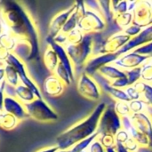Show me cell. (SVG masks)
Returning a JSON list of instances; mask_svg holds the SVG:
<instances>
[{"label":"cell","instance_id":"obj_41","mask_svg":"<svg viewBox=\"0 0 152 152\" xmlns=\"http://www.w3.org/2000/svg\"><path fill=\"white\" fill-rule=\"evenodd\" d=\"M130 136L128 134V133L124 130L121 129L116 135H115V140H116V143H121V144H125L128 140H129Z\"/></svg>","mask_w":152,"mask_h":152},{"label":"cell","instance_id":"obj_49","mask_svg":"<svg viewBox=\"0 0 152 152\" xmlns=\"http://www.w3.org/2000/svg\"><path fill=\"white\" fill-rule=\"evenodd\" d=\"M5 85H6V81H5V80H4V81L0 84V91H2L3 89H4Z\"/></svg>","mask_w":152,"mask_h":152},{"label":"cell","instance_id":"obj_20","mask_svg":"<svg viewBox=\"0 0 152 152\" xmlns=\"http://www.w3.org/2000/svg\"><path fill=\"white\" fill-rule=\"evenodd\" d=\"M98 74H100L102 77H104L110 83L116 81L119 78L126 77V71L120 69L119 68L116 67L113 64H109V65L104 66L103 68H102L100 69Z\"/></svg>","mask_w":152,"mask_h":152},{"label":"cell","instance_id":"obj_28","mask_svg":"<svg viewBox=\"0 0 152 152\" xmlns=\"http://www.w3.org/2000/svg\"><path fill=\"white\" fill-rule=\"evenodd\" d=\"M16 44H17V39L14 37H12V35L6 32H2L0 36V46L12 53L16 46Z\"/></svg>","mask_w":152,"mask_h":152},{"label":"cell","instance_id":"obj_29","mask_svg":"<svg viewBox=\"0 0 152 152\" xmlns=\"http://www.w3.org/2000/svg\"><path fill=\"white\" fill-rule=\"evenodd\" d=\"M129 4L130 1H110L113 18L119 14L129 12Z\"/></svg>","mask_w":152,"mask_h":152},{"label":"cell","instance_id":"obj_15","mask_svg":"<svg viewBox=\"0 0 152 152\" xmlns=\"http://www.w3.org/2000/svg\"><path fill=\"white\" fill-rule=\"evenodd\" d=\"M46 43H47L48 46L52 47L55 51V53L58 56V59H59V62L61 64H62V66L67 69V71L69 72V74L71 77V80L74 82V80H75V67H74L70 58L69 57L65 47L63 45L57 44L53 39L48 38V37H46Z\"/></svg>","mask_w":152,"mask_h":152},{"label":"cell","instance_id":"obj_3","mask_svg":"<svg viewBox=\"0 0 152 152\" xmlns=\"http://www.w3.org/2000/svg\"><path fill=\"white\" fill-rule=\"evenodd\" d=\"M79 20L77 28L85 35L102 33L107 28V22L101 13L88 9L85 2L76 1Z\"/></svg>","mask_w":152,"mask_h":152},{"label":"cell","instance_id":"obj_13","mask_svg":"<svg viewBox=\"0 0 152 152\" xmlns=\"http://www.w3.org/2000/svg\"><path fill=\"white\" fill-rule=\"evenodd\" d=\"M152 42V24L150 26H147L145 28H142V30L141 31V33L131 38V40L121 49L119 50L117 53L118 56H121L123 54H126L133 50H134L135 48L151 43Z\"/></svg>","mask_w":152,"mask_h":152},{"label":"cell","instance_id":"obj_45","mask_svg":"<svg viewBox=\"0 0 152 152\" xmlns=\"http://www.w3.org/2000/svg\"><path fill=\"white\" fill-rule=\"evenodd\" d=\"M66 151H60L59 148L54 145V146H52V147H47V148H44V149H41L39 150L37 152H65Z\"/></svg>","mask_w":152,"mask_h":152},{"label":"cell","instance_id":"obj_33","mask_svg":"<svg viewBox=\"0 0 152 152\" xmlns=\"http://www.w3.org/2000/svg\"><path fill=\"white\" fill-rule=\"evenodd\" d=\"M129 108H130L131 115H133L142 112H147L150 107L146 103H144L142 100H137V101H131L129 102Z\"/></svg>","mask_w":152,"mask_h":152},{"label":"cell","instance_id":"obj_5","mask_svg":"<svg viewBox=\"0 0 152 152\" xmlns=\"http://www.w3.org/2000/svg\"><path fill=\"white\" fill-rule=\"evenodd\" d=\"M121 129L122 118L116 112L114 103L107 105L100 118L97 133L99 135L115 136Z\"/></svg>","mask_w":152,"mask_h":152},{"label":"cell","instance_id":"obj_52","mask_svg":"<svg viewBox=\"0 0 152 152\" xmlns=\"http://www.w3.org/2000/svg\"><path fill=\"white\" fill-rule=\"evenodd\" d=\"M152 24V15H151V22H150V25H151Z\"/></svg>","mask_w":152,"mask_h":152},{"label":"cell","instance_id":"obj_36","mask_svg":"<svg viewBox=\"0 0 152 152\" xmlns=\"http://www.w3.org/2000/svg\"><path fill=\"white\" fill-rule=\"evenodd\" d=\"M126 77H127L128 82H129V86H134L136 83H138L139 81H141L142 67L136 68V69H134L131 70H127V71H126Z\"/></svg>","mask_w":152,"mask_h":152},{"label":"cell","instance_id":"obj_44","mask_svg":"<svg viewBox=\"0 0 152 152\" xmlns=\"http://www.w3.org/2000/svg\"><path fill=\"white\" fill-rule=\"evenodd\" d=\"M11 52L7 51L4 47L0 46V63L3 65H5V62L8 59V56L10 55Z\"/></svg>","mask_w":152,"mask_h":152},{"label":"cell","instance_id":"obj_46","mask_svg":"<svg viewBox=\"0 0 152 152\" xmlns=\"http://www.w3.org/2000/svg\"><path fill=\"white\" fill-rule=\"evenodd\" d=\"M4 89L0 91V111L4 112Z\"/></svg>","mask_w":152,"mask_h":152},{"label":"cell","instance_id":"obj_12","mask_svg":"<svg viewBox=\"0 0 152 152\" xmlns=\"http://www.w3.org/2000/svg\"><path fill=\"white\" fill-rule=\"evenodd\" d=\"M75 7H76V4L74 3L68 9L58 12L57 14H55L53 17V19L51 20L49 26H48V33H47L46 37L53 39L58 34H60L61 32L64 25L66 24L69 18L70 17V15L74 12Z\"/></svg>","mask_w":152,"mask_h":152},{"label":"cell","instance_id":"obj_25","mask_svg":"<svg viewBox=\"0 0 152 152\" xmlns=\"http://www.w3.org/2000/svg\"><path fill=\"white\" fill-rule=\"evenodd\" d=\"M20 121L12 115L2 112L0 114V127L4 130H12L16 127Z\"/></svg>","mask_w":152,"mask_h":152},{"label":"cell","instance_id":"obj_47","mask_svg":"<svg viewBox=\"0 0 152 152\" xmlns=\"http://www.w3.org/2000/svg\"><path fill=\"white\" fill-rule=\"evenodd\" d=\"M115 149L117 152H130L127 151V149L125 147L124 144H121V143H116Z\"/></svg>","mask_w":152,"mask_h":152},{"label":"cell","instance_id":"obj_8","mask_svg":"<svg viewBox=\"0 0 152 152\" xmlns=\"http://www.w3.org/2000/svg\"><path fill=\"white\" fill-rule=\"evenodd\" d=\"M77 88L81 96L90 101H98L102 96V88L97 81L85 72L79 76Z\"/></svg>","mask_w":152,"mask_h":152},{"label":"cell","instance_id":"obj_35","mask_svg":"<svg viewBox=\"0 0 152 152\" xmlns=\"http://www.w3.org/2000/svg\"><path fill=\"white\" fill-rule=\"evenodd\" d=\"M114 108L116 112L121 117H130L131 116V111L129 108V102H114Z\"/></svg>","mask_w":152,"mask_h":152},{"label":"cell","instance_id":"obj_39","mask_svg":"<svg viewBox=\"0 0 152 152\" xmlns=\"http://www.w3.org/2000/svg\"><path fill=\"white\" fill-rule=\"evenodd\" d=\"M126 94H127L128 98L130 99V101H137V100H141V94L138 91V89L134 86H130L127 88L125 89Z\"/></svg>","mask_w":152,"mask_h":152},{"label":"cell","instance_id":"obj_16","mask_svg":"<svg viewBox=\"0 0 152 152\" xmlns=\"http://www.w3.org/2000/svg\"><path fill=\"white\" fill-rule=\"evenodd\" d=\"M4 111L14 116L19 121L28 118L25 109V105L15 97L4 96Z\"/></svg>","mask_w":152,"mask_h":152},{"label":"cell","instance_id":"obj_23","mask_svg":"<svg viewBox=\"0 0 152 152\" xmlns=\"http://www.w3.org/2000/svg\"><path fill=\"white\" fill-rule=\"evenodd\" d=\"M134 86L138 89L141 94V100L149 107L152 108V85L139 81Z\"/></svg>","mask_w":152,"mask_h":152},{"label":"cell","instance_id":"obj_43","mask_svg":"<svg viewBox=\"0 0 152 152\" xmlns=\"http://www.w3.org/2000/svg\"><path fill=\"white\" fill-rule=\"evenodd\" d=\"M88 152H106V149L102 145V143L96 139L90 145L89 149L87 150Z\"/></svg>","mask_w":152,"mask_h":152},{"label":"cell","instance_id":"obj_24","mask_svg":"<svg viewBox=\"0 0 152 152\" xmlns=\"http://www.w3.org/2000/svg\"><path fill=\"white\" fill-rule=\"evenodd\" d=\"M114 23L118 26V28L123 31L126 28H128L130 25L133 24L134 21V14L132 12H127L122 14H119L113 19Z\"/></svg>","mask_w":152,"mask_h":152},{"label":"cell","instance_id":"obj_7","mask_svg":"<svg viewBox=\"0 0 152 152\" xmlns=\"http://www.w3.org/2000/svg\"><path fill=\"white\" fill-rule=\"evenodd\" d=\"M5 64H8L10 66H12L17 71V73L19 75V77H20V84H22V85L26 86L27 87H28L34 93V94L36 95L37 98H39V99L43 98L42 93H41L38 86L28 76L27 68H26L25 63H24V61L22 60H20L15 54L11 53L10 55L8 56V59H7Z\"/></svg>","mask_w":152,"mask_h":152},{"label":"cell","instance_id":"obj_53","mask_svg":"<svg viewBox=\"0 0 152 152\" xmlns=\"http://www.w3.org/2000/svg\"><path fill=\"white\" fill-rule=\"evenodd\" d=\"M1 66H4V65H3V64H1V63H0V67H1Z\"/></svg>","mask_w":152,"mask_h":152},{"label":"cell","instance_id":"obj_2","mask_svg":"<svg viewBox=\"0 0 152 152\" xmlns=\"http://www.w3.org/2000/svg\"><path fill=\"white\" fill-rule=\"evenodd\" d=\"M106 106L105 102H100L88 117L60 134L55 139L59 150L69 151L77 143L97 133L100 118Z\"/></svg>","mask_w":152,"mask_h":152},{"label":"cell","instance_id":"obj_1","mask_svg":"<svg viewBox=\"0 0 152 152\" xmlns=\"http://www.w3.org/2000/svg\"><path fill=\"white\" fill-rule=\"evenodd\" d=\"M0 24L3 32L24 41L32 47L35 58L39 54V32L27 8L20 2L0 0Z\"/></svg>","mask_w":152,"mask_h":152},{"label":"cell","instance_id":"obj_40","mask_svg":"<svg viewBox=\"0 0 152 152\" xmlns=\"http://www.w3.org/2000/svg\"><path fill=\"white\" fill-rule=\"evenodd\" d=\"M142 30V28H141V27H139V26H137V25L132 24V25H130L128 28H126V29H124L122 32H123L124 34H126V36L130 37L131 38H133V37L138 36V35L141 33Z\"/></svg>","mask_w":152,"mask_h":152},{"label":"cell","instance_id":"obj_42","mask_svg":"<svg viewBox=\"0 0 152 152\" xmlns=\"http://www.w3.org/2000/svg\"><path fill=\"white\" fill-rule=\"evenodd\" d=\"M125 145V147L127 149V151L130 152H138L139 151V149L141 148L140 147V145L137 143V142L136 141H134L133 138H129V140L124 144Z\"/></svg>","mask_w":152,"mask_h":152},{"label":"cell","instance_id":"obj_34","mask_svg":"<svg viewBox=\"0 0 152 152\" xmlns=\"http://www.w3.org/2000/svg\"><path fill=\"white\" fill-rule=\"evenodd\" d=\"M85 34L78 28L67 34V45H77L83 41Z\"/></svg>","mask_w":152,"mask_h":152},{"label":"cell","instance_id":"obj_14","mask_svg":"<svg viewBox=\"0 0 152 152\" xmlns=\"http://www.w3.org/2000/svg\"><path fill=\"white\" fill-rule=\"evenodd\" d=\"M130 118L134 126L150 141V148L152 149V117L148 112L133 114Z\"/></svg>","mask_w":152,"mask_h":152},{"label":"cell","instance_id":"obj_10","mask_svg":"<svg viewBox=\"0 0 152 152\" xmlns=\"http://www.w3.org/2000/svg\"><path fill=\"white\" fill-rule=\"evenodd\" d=\"M149 57L140 55L134 51H131L119 56L112 64L124 71H127L142 67L145 62L149 61Z\"/></svg>","mask_w":152,"mask_h":152},{"label":"cell","instance_id":"obj_27","mask_svg":"<svg viewBox=\"0 0 152 152\" xmlns=\"http://www.w3.org/2000/svg\"><path fill=\"white\" fill-rule=\"evenodd\" d=\"M4 70H5V81L8 85L16 87L20 84L19 75L17 71L10 65L5 64L4 65Z\"/></svg>","mask_w":152,"mask_h":152},{"label":"cell","instance_id":"obj_18","mask_svg":"<svg viewBox=\"0 0 152 152\" xmlns=\"http://www.w3.org/2000/svg\"><path fill=\"white\" fill-rule=\"evenodd\" d=\"M65 84L53 74L47 77L43 83V91L50 97H58L61 95L65 90Z\"/></svg>","mask_w":152,"mask_h":152},{"label":"cell","instance_id":"obj_51","mask_svg":"<svg viewBox=\"0 0 152 152\" xmlns=\"http://www.w3.org/2000/svg\"><path fill=\"white\" fill-rule=\"evenodd\" d=\"M2 32H3V29H2V27H1V24H0V36H1Z\"/></svg>","mask_w":152,"mask_h":152},{"label":"cell","instance_id":"obj_48","mask_svg":"<svg viewBox=\"0 0 152 152\" xmlns=\"http://www.w3.org/2000/svg\"><path fill=\"white\" fill-rule=\"evenodd\" d=\"M5 79V70H4V66L0 67V84Z\"/></svg>","mask_w":152,"mask_h":152},{"label":"cell","instance_id":"obj_30","mask_svg":"<svg viewBox=\"0 0 152 152\" xmlns=\"http://www.w3.org/2000/svg\"><path fill=\"white\" fill-rule=\"evenodd\" d=\"M99 136V134L98 133H95L94 135L90 136L89 138L84 140V141H81L80 142L77 143L76 145H74L71 149L69 150V152H82L86 151L89 149L90 145L93 143V142L94 140H96Z\"/></svg>","mask_w":152,"mask_h":152},{"label":"cell","instance_id":"obj_6","mask_svg":"<svg viewBox=\"0 0 152 152\" xmlns=\"http://www.w3.org/2000/svg\"><path fill=\"white\" fill-rule=\"evenodd\" d=\"M28 118L38 122H53L59 117L53 109L42 98H36L33 102L24 104Z\"/></svg>","mask_w":152,"mask_h":152},{"label":"cell","instance_id":"obj_26","mask_svg":"<svg viewBox=\"0 0 152 152\" xmlns=\"http://www.w3.org/2000/svg\"><path fill=\"white\" fill-rule=\"evenodd\" d=\"M75 4H76V7H75L74 12H72V14L69 18L68 21L66 22V24L64 25V27H63V28H62V30L61 32L62 34L67 35V34L70 33L71 31H73V30L77 28L79 15H78V11H77V3L76 2H75Z\"/></svg>","mask_w":152,"mask_h":152},{"label":"cell","instance_id":"obj_31","mask_svg":"<svg viewBox=\"0 0 152 152\" xmlns=\"http://www.w3.org/2000/svg\"><path fill=\"white\" fill-rule=\"evenodd\" d=\"M53 74L55 77H57L61 82H63V83L65 84L66 86H70V85L73 83V81L71 80V77H70L69 72H68L67 69L62 66V64H61L60 62H59L57 68L55 69V70H54V72H53Z\"/></svg>","mask_w":152,"mask_h":152},{"label":"cell","instance_id":"obj_19","mask_svg":"<svg viewBox=\"0 0 152 152\" xmlns=\"http://www.w3.org/2000/svg\"><path fill=\"white\" fill-rule=\"evenodd\" d=\"M98 77L101 78L100 82H97L100 86L101 88H102L115 102H130V99L128 98L127 94H126L125 90L118 89L113 87L109 81H107L104 77H102L100 74H97Z\"/></svg>","mask_w":152,"mask_h":152},{"label":"cell","instance_id":"obj_37","mask_svg":"<svg viewBox=\"0 0 152 152\" xmlns=\"http://www.w3.org/2000/svg\"><path fill=\"white\" fill-rule=\"evenodd\" d=\"M97 140L102 143V145L105 149L114 148L116 146L115 136H111V135H99Z\"/></svg>","mask_w":152,"mask_h":152},{"label":"cell","instance_id":"obj_50","mask_svg":"<svg viewBox=\"0 0 152 152\" xmlns=\"http://www.w3.org/2000/svg\"><path fill=\"white\" fill-rule=\"evenodd\" d=\"M106 152H117L115 147L114 148H109V149H106Z\"/></svg>","mask_w":152,"mask_h":152},{"label":"cell","instance_id":"obj_54","mask_svg":"<svg viewBox=\"0 0 152 152\" xmlns=\"http://www.w3.org/2000/svg\"><path fill=\"white\" fill-rule=\"evenodd\" d=\"M82 152H88L87 151H82Z\"/></svg>","mask_w":152,"mask_h":152},{"label":"cell","instance_id":"obj_38","mask_svg":"<svg viewBox=\"0 0 152 152\" xmlns=\"http://www.w3.org/2000/svg\"><path fill=\"white\" fill-rule=\"evenodd\" d=\"M134 53L140 54V55H142V56H146V57H149V58H151L152 57V42L151 43H149V44H146V45H141L137 48H135L134 50H133Z\"/></svg>","mask_w":152,"mask_h":152},{"label":"cell","instance_id":"obj_22","mask_svg":"<svg viewBox=\"0 0 152 152\" xmlns=\"http://www.w3.org/2000/svg\"><path fill=\"white\" fill-rule=\"evenodd\" d=\"M15 94L16 98L23 104L29 103L37 98L34 93L28 87L22 84H20L18 86L15 87Z\"/></svg>","mask_w":152,"mask_h":152},{"label":"cell","instance_id":"obj_55","mask_svg":"<svg viewBox=\"0 0 152 152\" xmlns=\"http://www.w3.org/2000/svg\"><path fill=\"white\" fill-rule=\"evenodd\" d=\"M1 113H2V112H1V111H0V114H1Z\"/></svg>","mask_w":152,"mask_h":152},{"label":"cell","instance_id":"obj_21","mask_svg":"<svg viewBox=\"0 0 152 152\" xmlns=\"http://www.w3.org/2000/svg\"><path fill=\"white\" fill-rule=\"evenodd\" d=\"M43 61L48 71L53 73L59 64V59L55 51L52 47L47 46V48L45 50L44 55H43Z\"/></svg>","mask_w":152,"mask_h":152},{"label":"cell","instance_id":"obj_11","mask_svg":"<svg viewBox=\"0 0 152 152\" xmlns=\"http://www.w3.org/2000/svg\"><path fill=\"white\" fill-rule=\"evenodd\" d=\"M133 14V24L137 25L142 28L150 26L152 15V1H137Z\"/></svg>","mask_w":152,"mask_h":152},{"label":"cell","instance_id":"obj_4","mask_svg":"<svg viewBox=\"0 0 152 152\" xmlns=\"http://www.w3.org/2000/svg\"><path fill=\"white\" fill-rule=\"evenodd\" d=\"M75 69L85 67L94 53V36L85 35L83 41L77 45H67L64 46Z\"/></svg>","mask_w":152,"mask_h":152},{"label":"cell","instance_id":"obj_17","mask_svg":"<svg viewBox=\"0 0 152 152\" xmlns=\"http://www.w3.org/2000/svg\"><path fill=\"white\" fill-rule=\"evenodd\" d=\"M122 126H123V129L128 133L129 136L137 142V143L140 145V147L150 148V141H149L148 137L145 136L143 134H142L134 126L130 117L122 118Z\"/></svg>","mask_w":152,"mask_h":152},{"label":"cell","instance_id":"obj_32","mask_svg":"<svg viewBox=\"0 0 152 152\" xmlns=\"http://www.w3.org/2000/svg\"><path fill=\"white\" fill-rule=\"evenodd\" d=\"M141 81L152 85V57L142 66Z\"/></svg>","mask_w":152,"mask_h":152},{"label":"cell","instance_id":"obj_9","mask_svg":"<svg viewBox=\"0 0 152 152\" xmlns=\"http://www.w3.org/2000/svg\"><path fill=\"white\" fill-rule=\"evenodd\" d=\"M119 56L118 53H104L92 56L84 67V72L91 77L98 74L100 69L106 65L112 64Z\"/></svg>","mask_w":152,"mask_h":152}]
</instances>
